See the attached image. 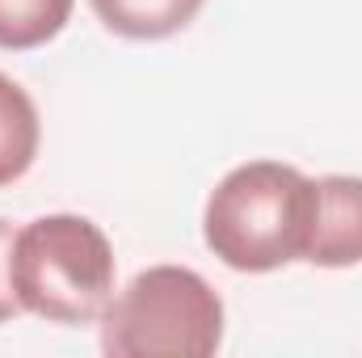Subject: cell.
Segmentation results:
<instances>
[{
	"mask_svg": "<svg viewBox=\"0 0 362 358\" xmlns=\"http://www.w3.org/2000/svg\"><path fill=\"white\" fill-rule=\"evenodd\" d=\"M101 25L118 38L160 42L185 30L206 0H89Z\"/></svg>",
	"mask_w": 362,
	"mask_h": 358,
	"instance_id": "5b68a950",
	"label": "cell"
},
{
	"mask_svg": "<svg viewBox=\"0 0 362 358\" xmlns=\"http://www.w3.org/2000/svg\"><path fill=\"white\" fill-rule=\"evenodd\" d=\"M13 241H17L13 224L0 219V325L21 312V299H17V291H13Z\"/></svg>",
	"mask_w": 362,
	"mask_h": 358,
	"instance_id": "ba28073f",
	"label": "cell"
},
{
	"mask_svg": "<svg viewBox=\"0 0 362 358\" xmlns=\"http://www.w3.org/2000/svg\"><path fill=\"white\" fill-rule=\"evenodd\" d=\"M223 342V299L189 266L139 270L101 312L110 358H206Z\"/></svg>",
	"mask_w": 362,
	"mask_h": 358,
	"instance_id": "3957f363",
	"label": "cell"
},
{
	"mask_svg": "<svg viewBox=\"0 0 362 358\" xmlns=\"http://www.w3.org/2000/svg\"><path fill=\"white\" fill-rule=\"evenodd\" d=\"M21 312L51 325H89L114 299V249L89 215H38L13 241Z\"/></svg>",
	"mask_w": 362,
	"mask_h": 358,
	"instance_id": "7a4b0ae2",
	"label": "cell"
},
{
	"mask_svg": "<svg viewBox=\"0 0 362 358\" xmlns=\"http://www.w3.org/2000/svg\"><path fill=\"white\" fill-rule=\"evenodd\" d=\"M76 0H0V51H34L64 34Z\"/></svg>",
	"mask_w": 362,
	"mask_h": 358,
	"instance_id": "52a82bcc",
	"label": "cell"
},
{
	"mask_svg": "<svg viewBox=\"0 0 362 358\" xmlns=\"http://www.w3.org/2000/svg\"><path fill=\"white\" fill-rule=\"evenodd\" d=\"M42 144V122L34 97L0 72V190L30 173Z\"/></svg>",
	"mask_w": 362,
	"mask_h": 358,
	"instance_id": "8992f818",
	"label": "cell"
},
{
	"mask_svg": "<svg viewBox=\"0 0 362 358\" xmlns=\"http://www.w3.org/2000/svg\"><path fill=\"white\" fill-rule=\"evenodd\" d=\"M303 262L325 270L362 262V178L329 173L316 178V211Z\"/></svg>",
	"mask_w": 362,
	"mask_h": 358,
	"instance_id": "277c9868",
	"label": "cell"
},
{
	"mask_svg": "<svg viewBox=\"0 0 362 358\" xmlns=\"http://www.w3.org/2000/svg\"><path fill=\"white\" fill-rule=\"evenodd\" d=\"M316 211V178L282 161L236 165L206 198L202 241L228 270L270 274L303 262Z\"/></svg>",
	"mask_w": 362,
	"mask_h": 358,
	"instance_id": "6da1fadb",
	"label": "cell"
}]
</instances>
